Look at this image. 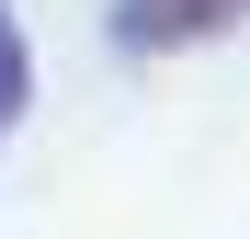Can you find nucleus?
I'll return each instance as SVG.
<instances>
[{
	"instance_id": "obj_1",
	"label": "nucleus",
	"mask_w": 250,
	"mask_h": 239,
	"mask_svg": "<svg viewBox=\"0 0 250 239\" xmlns=\"http://www.w3.org/2000/svg\"><path fill=\"white\" fill-rule=\"evenodd\" d=\"M250 0H114V46L137 57H171V46H205V34H228Z\"/></svg>"
},
{
	"instance_id": "obj_2",
	"label": "nucleus",
	"mask_w": 250,
	"mask_h": 239,
	"mask_svg": "<svg viewBox=\"0 0 250 239\" xmlns=\"http://www.w3.org/2000/svg\"><path fill=\"white\" fill-rule=\"evenodd\" d=\"M23 103H34V57H23V23H12V0H0V137L23 126Z\"/></svg>"
}]
</instances>
